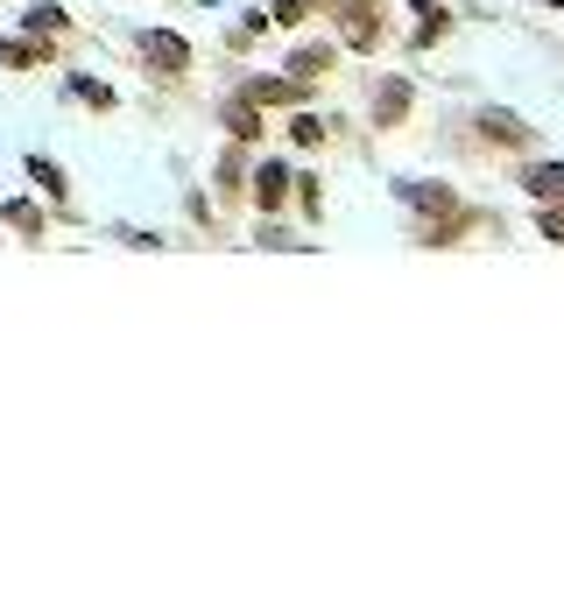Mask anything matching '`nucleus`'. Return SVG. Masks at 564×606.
<instances>
[{"instance_id": "obj_3", "label": "nucleus", "mask_w": 564, "mask_h": 606, "mask_svg": "<svg viewBox=\"0 0 564 606\" xmlns=\"http://www.w3.org/2000/svg\"><path fill=\"white\" fill-rule=\"evenodd\" d=\"M537 190H564V170H537Z\"/></svg>"}, {"instance_id": "obj_1", "label": "nucleus", "mask_w": 564, "mask_h": 606, "mask_svg": "<svg viewBox=\"0 0 564 606\" xmlns=\"http://www.w3.org/2000/svg\"><path fill=\"white\" fill-rule=\"evenodd\" d=\"M142 50L156 57V64H170V71H184V64H191V50H184V42H176V36H148Z\"/></svg>"}, {"instance_id": "obj_2", "label": "nucleus", "mask_w": 564, "mask_h": 606, "mask_svg": "<svg viewBox=\"0 0 564 606\" xmlns=\"http://www.w3.org/2000/svg\"><path fill=\"white\" fill-rule=\"evenodd\" d=\"M282 184H290V176H282V162H269V170H261V205H282Z\"/></svg>"}]
</instances>
